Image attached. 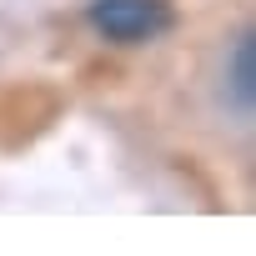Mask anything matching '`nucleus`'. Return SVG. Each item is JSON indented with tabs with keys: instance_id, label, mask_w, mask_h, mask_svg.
Wrapping results in <instances>:
<instances>
[{
	"instance_id": "f03ea898",
	"label": "nucleus",
	"mask_w": 256,
	"mask_h": 256,
	"mask_svg": "<svg viewBox=\"0 0 256 256\" xmlns=\"http://www.w3.org/2000/svg\"><path fill=\"white\" fill-rule=\"evenodd\" d=\"M231 86H236V106L251 110V96H256V46H251V36H241L236 50H231Z\"/></svg>"
},
{
	"instance_id": "f257e3e1",
	"label": "nucleus",
	"mask_w": 256,
	"mask_h": 256,
	"mask_svg": "<svg viewBox=\"0 0 256 256\" xmlns=\"http://www.w3.org/2000/svg\"><path fill=\"white\" fill-rule=\"evenodd\" d=\"M86 20L110 46H151L176 26V10L166 0H90Z\"/></svg>"
}]
</instances>
